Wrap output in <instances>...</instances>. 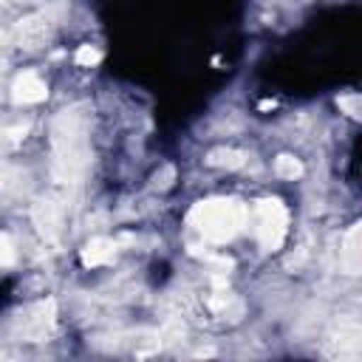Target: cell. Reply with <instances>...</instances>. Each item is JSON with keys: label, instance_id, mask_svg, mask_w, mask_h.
Listing matches in <instances>:
<instances>
[{"label": "cell", "instance_id": "cell-1", "mask_svg": "<svg viewBox=\"0 0 362 362\" xmlns=\"http://www.w3.org/2000/svg\"><path fill=\"white\" fill-rule=\"evenodd\" d=\"M51 147H54V181L74 184L85 164H88V139H85V113L82 107H65L54 127H51Z\"/></svg>", "mask_w": 362, "mask_h": 362}, {"label": "cell", "instance_id": "cell-2", "mask_svg": "<svg viewBox=\"0 0 362 362\" xmlns=\"http://www.w3.org/2000/svg\"><path fill=\"white\" fill-rule=\"evenodd\" d=\"M189 226H195L206 240L212 243H223L232 240L249 221V209L246 204H240L238 198H206L192 204L189 215H187Z\"/></svg>", "mask_w": 362, "mask_h": 362}, {"label": "cell", "instance_id": "cell-3", "mask_svg": "<svg viewBox=\"0 0 362 362\" xmlns=\"http://www.w3.org/2000/svg\"><path fill=\"white\" fill-rule=\"evenodd\" d=\"M252 223H255L257 243L266 252H274L286 240V232H288V209L277 198H263L252 209Z\"/></svg>", "mask_w": 362, "mask_h": 362}, {"label": "cell", "instance_id": "cell-4", "mask_svg": "<svg viewBox=\"0 0 362 362\" xmlns=\"http://www.w3.org/2000/svg\"><path fill=\"white\" fill-rule=\"evenodd\" d=\"M54 322H57V305H54V300H40V303L23 308L14 317L11 334L17 339H25V342H42L54 331Z\"/></svg>", "mask_w": 362, "mask_h": 362}, {"label": "cell", "instance_id": "cell-5", "mask_svg": "<svg viewBox=\"0 0 362 362\" xmlns=\"http://www.w3.org/2000/svg\"><path fill=\"white\" fill-rule=\"evenodd\" d=\"M325 351L337 359H354L362 354V322L342 317L331 325L328 339H325Z\"/></svg>", "mask_w": 362, "mask_h": 362}, {"label": "cell", "instance_id": "cell-6", "mask_svg": "<svg viewBox=\"0 0 362 362\" xmlns=\"http://www.w3.org/2000/svg\"><path fill=\"white\" fill-rule=\"evenodd\" d=\"M48 34H51V20H48L45 11L20 20L17 28H14V37H17V42H20L23 48H40V45L48 40Z\"/></svg>", "mask_w": 362, "mask_h": 362}, {"label": "cell", "instance_id": "cell-7", "mask_svg": "<svg viewBox=\"0 0 362 362\" xmlns=\"http://www.w3.org/2000/svg\"><path fill=\"white\" fill-rule=\"evenodd\" d=\"M11 96L20 105H37L48 96V88L34 71H23V74H17V79L11 85Z\"/></svg>", "mask_w": 362, "mask_h": 362}, {"label": "cell", "instance_id": "cell-8", "mask_svg": "<svg viewBox=\"0 0 362 362\" xmlns=\"http://www.w3.org/2000/svg\"><path fill=\"white\" fill-rule=\"evenodd\" d=\"M339 260H342L345 272L362 274V223H356L345 232L342 246H339Z\"/></svg>", "mask_w": 362, "mask_h": 362}, {"label": "cell", "instance_id": "cell-9", "mask_svg": "<svg viewBox=\"0 0 362 362\" xmlns=\"http://www.w3.org/2000/svg\"><path fill=\"white\" fill-rule=\"evenodd\" d=\"M116 257V240H110V238H90L88 243H85V249H82V263L85 266H105V263H110Z\"/></svg>", "mask_w": 362, "mask_h": 362}, {"label": "cell", "instance_id": "cell-10", "mask_svg": "<svg viewBox=\"0 0 362 362\" xmlns=\"http://www.w3.org/2000/svg\"><path fill=\"white\" fill-rule=\"evenodd\" d=\"M206 161L212 167H226V170H238L246 164V153L243 150H232V147H215L206 153Z\"/></svg>", "mask_w": 362, "mask_h": 362}, {"label": "cell", "instance_id": "cell-11", "mask_svg": "<svg viewBox=\"0 0 362 362\" xmlns=\"http://www.w3.org/2000/svg\"><path fill=\"white\" fill-rule=\"evenodd\" d=\"M34 221H37V226H40L42 235H54L57 226H59V206L54 201H42L34 209Z\"/></svg>", "mask_w": 362, "mask_h": 362}, {"label": "cell", "instance_id": "cell-12", "mask_svg": "<svg viewBox=\"0 0 362 362\" xmlns=\"http://www.w3.org/2000/svg\"><path fill=\"white\" fill-rule=\"evenodd\" d=\"M274 173L280 175V178H300L303 175V164H300V158H294V156H277V161H274Z\"/></svg>", "mask_w": 362, "mask_h": 362}, {"label": "cell", "instance_id": "cell-13", "mask_svg": "<svg viewBox=\"0 0 362 362\" xmlns=\"http://www.w3.org/2000/svg\"><path fill=\"white\" fill-rule=\"evenodd\" d=\"M74 59H76L79 65H93V62L102 59V51H99L96 45H79L76 54H74Z\"/></svg>", "mask_w": 362, "mask_h": 362}, {"label": "cell", "instance_id": "cell-14", "mask_svg": "<svg viewBox=\"0 0 362 362\" xmlns=\"http://www.w3.org/2000/svg\"><path fill=\"white\" fill-rule=\"evenodd\" d=\"M348 116H354V119H362V96H342L339 102H337Z\"/></svg>", "mask_w": 362, "mask_h": 362}, {"label": "cell", "instance_id": "cell-15", "mask_svg": "<svg viewBox=\"0 0 362 362\" xmlns=\"http://www.w3.org/2000/svg\"><path fill=\"white\" fill-rule=\"evenodd\" d=\"M0 260H3V266H11V260H14V246L6 232L0 235Z\"/></svg>", "mask_w": 362, "mask_h": 362}, {"label": "cell", "instance_id": "cell-16", "mask_svg": "<svg viewBox=\"0 0 362 362\" xmlns=\"http://www.w3.org/2000/svg\"><path fill=\"white\" fill-rule=\"evenodd\" d=\"M173 178H175V167L173 164H167V167H161V173H156V187H170L173 184Z\"/></svg>", "mask_w": 362, "mask_h": 362}]
</instances>
